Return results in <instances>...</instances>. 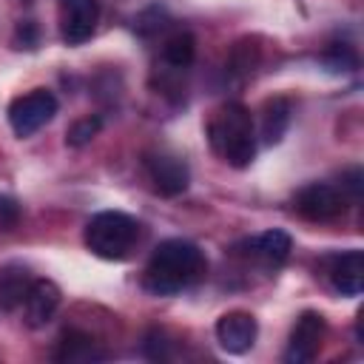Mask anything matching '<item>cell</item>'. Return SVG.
Wrapping results in <instances>:
<instances>
[{
  "mask_svg": "<svg viewBox=\"0 0 364 364\" xmlns=\"http://www.w3.org/2000/svg\"><path fill=\"white\" fill-rule=\"evenodd\" d=\"M193 57H196V40L191 31H176L162 46V60L173 68H188L193 63Z\"/></svg>",
  "mask_w": 364,
  "mask_h": 364,
  "instance_id": "2e32d148",
  "label": "cell"
},
{
  "mask_svg": "<svg viewBox=\"0 0 364 364\" xmlns=\"http://www.w3.org/2000/svg\"><path fill=\"white\" fill-rule=\"evenodd\" d=\"M54 114H57V97L46 88H34L9 105V125L17 136H31L46 122H51Z\"/></svg>",
  "mask_w": 364,
  "mask_h": 364,
  "instance_id": "277c9868",
  "label": "cell"
},
{
  "mask_svg": "<svg viewBox=\"0 0 364 364\" xmlns=\"http://www.w3.org/2000/svg\"><path fill=\"white\" fill-rule=\"evenodd\" d=\"M287 125H290V100H284V97L267 100L264 108H262V136H264V142L276 145L284 136Z\"/></svg>",
  "mask_w": 364,
  "mask_h": 364,
  "instance_id": "5bb4252c",
  "label": "cell"
},
{
  "mask_svg": "<svg viewBox=\"0 0 364 364\" xmlns=\"http://www.w3.org/2000/svg\"><path fill=\"white\" fill-rule=\"evenodd\" d=\"M324 60H327V63H330L336 71H353V68L358 65V57H355V51H353L350 46H344V43H333V46L327 48Z\"/></svg>",
  "mask_w": 364,
  "mask_h": 364,
  "instance_id": "ac0fdd59",
  "label": "cell"
},
{
  "mask_svg": "<svg viewBox=\"0 0 364 364\" xmlns=\"http://www.w3.org/2000/svg\"><path fill=\"white\" fill-rule=\"evenodd\" d=\"M31 276L20 267H9L0 273V310H14L23 304L28 287H31Z\"/></svg>",
  "mask_w": 364,
  "mask_h": 364,
  "instance_id": "9a60e30c",
  "label": "cell"
},
{
  "mask_svg": "<svg viewBox=\"0 0 364 364\" xmlns=\"http://www.w3.org/2000/svg\"><path fill=\"white\" fill-rule=\"evenodd\" d=\"M145 168L154 182V191L162 196H179L191 182V171H188L185 159H179L173 154H162V151L151 154L145 159Z\"/></svg>",
  "mask_w": 364,
  "mask_h": 364,
  "instance_id": "ba28073f",
  "label": "cell"
},
{
  "mask_svg": "<svg viewBox=\"0 0 364 364\" xmlns=\"http://www.w3.org/2000/svg\"><path fill=\"white\" fill-rule=\"evenodd\" d=\"M60 307V287L48 279H34L26 299H23V313L28 327H43L51 321V316Z\"/></svg>",
  "mask_w": 364,
  "mask_h": 364,
  "instance_id": "30bf717a",
  "label": "cell"
},
{
  "mask_svg": "<svg viewBox=\"0 0 364 364\" xmlns=\"http://www.w3.org/2000/svg\"><path fill=\"white\" fill-rule=\"evenodd\" d=\"M100 128H102V119H100V117H82V119H77V122L68 128L65 142H68L71 148H82V145H88V142L100 134Z\"/></svg>",
  "mask_w": 364,
  "mask_h": 364,
  "instance_id": "e0dca14e",
  "label": "cell"
},
{
  "mask_svg": "<svg viewBox=\"0 0 364 364\" xmlns=\"http://www.w3.org/2000/svg\"><path fill=\"white\" fill-rule=\"evenodd\" d=\"M100 20V3L97 0H63L60 6V34L68 46L85 43Z\"/></svg>",
  "mask_w": 364,
  "mask_h": 364,
  "instance_id": "52a82bcc",
  "label": "cell"
},
{
  "mask_svg": "<svg viewBox=\"0 0 364 364\" xmlns=\"http://www.w3.org/2000/svg\"><path fill=\"white\" fill-rule=\"evenodd\" d=\"M51 358L60 361V364H94V361H105V350L88 333L68 330V333L60 336Z\"/></svg>",
  "mask_w": 364,
  "mask_h": 364,
  "instance_id": "8fae6325",
  "label": "cell"
},
{
  "mask_svg": "<svg viewBox=\"0 0 364 364\" xmlns=\"http://www.w3.org/2000/svg\"><path fill=\"white\" fill-rule=\"evenodd\" d=\"M208 139L210 148L233 168H247L256 156L253 117L242 102H228L213 114L208 122Z\"/></svg>",
  "mask_w": 364,
  "mask_h": 364,
  "instance_id": "7a4b0ae2",
  "label": "cell"
},
{
  "mask_svg": "<svg viewBox=\"0 0 364 364\" xmlns=\"http://www.w3.org/2000/svg\"><path fill=\"white\" fill-rule=\"evenodd\" d=\"M139 242V222L122 210H102L85 225V247L108 262L125 259Z\"/></svg>",
  "mask_w": 364,
  "mask_h": 364,
  "instance_id": "3957f363",
  "label": "cell"
},
{
  "mask_svg": "<svg viewBox=\"0 0 364 364\" xmlns=\"http://www.w3.org/2000/svg\"><path fill=\"white\" fill-rule=\"evenodd\" d=\"M293 208L299 216H304L310 222H333L347 210V199L336 185L310 182L296 193Z\"/></svg>",
  "mask_w": 364,
  "mask_h": 364,
  "instance_id": "5b68a950",
  "label": "cell"
},
{
  "mask_svg": "<svg viewBox=\"0 0 364 364\" xmlns=\"http://www.w3.org/2000/svg\"><path fill=\"white\" fill-rule=\"evenodd\" d=\"M17 219H20V208H17V202L9 199V196H0V228L9 230V228L17 225Z\"/></svg>",
  "mask_w": 364,
  "mask_h": 364,
  "instance_id": "ffe728a7",
  "label": "cell"
},
{
  "mask_svg": "<svg viewBox=\"0 0 364 364\" xmlns=\"http://www.w3.org/2000/svg\"><path fill=\"white\" fill-rule=\"evenodd\" d=\"M23 40V46L26 48H34V43H37V28H34V23L31 20H23L20 26H17V43ZM20 46V48H23Z\"/></svg>",
  "mask_w": 364,
  "mask_h": 364,
  "instance_id": "44dd1931",
  "label": "cell"
},
{
  "mask_svg": "<svg viewBox=\"0 0 364 364\" xmlns=\"http://www.w3.org/2000/svg\"><path fill=\"white\" fill-rule=\"evenodd\" d=\"M256 333H259V324L250 313L245 310H230L225 313L219 321H216V338H219V347L233 353V355H242L253 347L256 341Z\"/></svg>",
  "mask_w": 364,
  "mask_h": 364,
  "instance_id": "9c48e42d",
  "label": "cell"
},
{
  "mask_svg": "<svg viewBox=\"0 0 364 364\" xmlns=\"http://www.w3.org/2000/svg\"><path fill=\"white\" fill-rule=\"evenodd\" d=\"M208 270L205 253L188 239H165L154 247L145 264V290L154 296H173L193 284Z\"/></svg>",
  "mask_w": 364,
  "mask_h": 364,
  "instance_id": "6da1fadb",
  "label": "cell"
},
{
  "mask_svg": "<svg viewBox=\"0 0 364 364\" xmlns=\"http://www.w3.org/2000/svg\"><path fill=\"white\" fill-rule=\"evenodd\" d=\"M321 338H324V316L316 313V310H304L293 330H290V341H287V350H284V358L290 364H307L316 358L318 347H321Z\"/></svg>",
  "mask_w": 364,
  "mask_h": 364,
  "instance_id": "8992f818",
  "label": "cell"
},
{
  "mask_svg": "<svg viewBox=\"0 0 364 364\" xmlns=\"http://www.w3.org/2000/svg\"><path fill=\"white\" fill-rule=\"evenodd\" d=\"M361 188H364V173H361V168L347 171L344 179H341V193H344V199L361 202Z\"/></svg>",
  "mask_w": 364,
  "mask_h": 364,
  "instance_id": "d6986e66",
  "label": "cell"
},
{
  "mask_svg": "<svg viewBox=\"0 0 364 364\" xmlns=\"http://www.w3.org/2000/svg\"><path fill=\"white\" fill-rule=\"evenodd\" d=\"M290 250H293V239L284 230H264V233H259L247 242V253L253 259H259L262 264H267V267L284 264Z\"/></svg>",
  "mask_w": 364,
  "mask_h": 364,
  "instance_id": "4fadbf2b",
  "label": "cell"
},
{
  "mask_svg": "<svg viewBox=\"0 0 364 364\" xmlns=\"http://www.w3.org/2000/svg\"><path fill=\"white\" fill-rule=\"evenodd\" d=\"M330 282L341 296H358L364 290V253L347 250L333 256L330 262Z\"/></svg>",
  "mask_w": 364,
  "mask_h": 364,
  "instance_id": "7c38bea8",
  "label": "cell"
}]
</instances>
